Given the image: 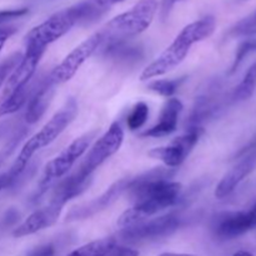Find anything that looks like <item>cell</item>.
<instances>
[{"instance_id":"obj_10","label":"cell","mask_w":256,"mask_h":256,"mask_svg":"<svg viewBox=\"0 0 256 256\" xmlns=\"http://www.w3.org/2000/svg\"><path fill=\"white\" fill-rule=\"evenodd\" d=\"M256 228V204L249 210L222 212L214 220L212 232L222 240H232Z\"/></svg>"},{"instance_id":"obj_7","label":"cell","mask_w":256,"mask_h":256,"mask_svg":"<svg viewBox=\"0 0 256 256\" xmlns=\"http://www.w3.org/2000/svg\"><path fill=\"white\" fill-rule=\"evenodd\" d=\"M192 45L194 44L190 42L189 38L184 32H180L174 39V42L154 62H150L142 70V75H140V80L145 82V80L152 79V78L162 76V75H165L172 72V70H174L175 68H178L184 62Z\"/></svg>"},{"instance_id":"obj_16","label":"cell","mask_w":256,"mask_h":256,"mask_svg":"<svg viewBox=\"0 0 256 256\" xmlns=\"http://www.w3.org/2000/svg\"><path fill=\"white\" fill-rule=\"evenodd\" d=\"M68 256H139V252L132 248L119 245L115 239L106 238L82 245Z\"/></svg>"},{"instance_id":"obj_17","label":"cell","mask_w":256,"mask_h":256,"mask_svg":"<svg viewBox=\"0 0 256 256\" xmlns=\"http://www.w3.org/2000/svg\"><path fill=\"white\" fill-rule=\"evenodd\" d=\"M238 164L232 168L230 172H228L224 175L220 182L218 184L216 190H215V196L218 199H224L229 196L232 192L238 188V185L242 182L246 176H249L256 168L255 160L250 158H240L238 159Z\"/></svg>"},{"instance_id":"obj_35","label":"cell","mask_w":256,"mask_h":256,"mask_svg":"<svg viewBox=\"0 0 256 256\" xmlns=\"http://www.w3.org/2000/svg\"><path fill=\"white\" fill-rule=\"evenodd\" d=\"M160 256H195V255H190V254H175V252H164Z\"/></svg>"},{"instance_id":"obj_27","label":"cell","mask_w":256,"mask_h":256,"mask_svg":"<svg viewBox=\"0 0 256 256\" xmlns=\"http://www.w3.org/2000/svg\"><path fill=\"white\" fill-rule=\"evenodd\" d=\"M29 10L26 8H22V9H12V10H2L0 12V24H8V22H12L15 19L24 16L28 14Z\"/></svg>"},{"instance_id":"obj_13","label":"cell","mask_w":256,"mask_h":256,"mask_svg":"<svg viewBox=\"0 0 256 256\" xmlns=\"http://www.w3.org/2000/svg\"><path fill=\"white\" fill-rule=\"evenodd\" d=\"M62 208V205L50 202L48 206L35 210L12 232V236L24 238L52 226L59 219Z\"/></svg>"},{"instance_id":"obj_2","label":"cell","mask_w":256,"mask_h":256,"mask_svg":"<svg viewBox=\"0 0 256 256\" xmlns=\"http://www.w3.org/2000/svg\"><path fill=\"white\" fill-rule=\"evenodd\" d=\"M78 114V102L74 98L66 100L62 109L55 112L49 122L36 132L32 135L29 140L24 144L19 152V156L15 162L22 166L26 168L28 162L32 159V155L39 150L44 149L45 146L52 144L54 140L58 139L60 134L72 124Z\"/></svg>"},{"instance_id":"obj_20","label":"cell","mask_w":256,"mask_h":256,"mask_svg":"<svg viewBox=\"0 0 256 256\" xmlns=\"http://www.w3.org/2000/svg\"><path fill=\"white\" fill-rule=\"evenodd\" d=\"M34 86L35 82L32 84L28 82L26 85L12 92L9 96L4 98V102L0 104V118L14 114V112H19L22 106H26Z\"/></svg>"},{"instance_id":"obj_15","label":"cell","mask_w":256,"mask_h":256,"mask_svg":"<svg viewBox=\"0 0 256 256\" xmlns=\"http://www.w3.org/2000/svg\"><path fill=\"white\" fill-rule=\"evenodd\" d=\"M182 109H184V106H182V102L179 99H176V98L168 99L164 106H162L156 124L150 128V129L145 130L142 136L162 138L176 132L178 122H179V118L182 115Z\"/></svg>"},{"instance_id":"obj_12","label":"cell","mask_w":256,"mask_h":256,"mask_svg":"<svg viewBox=\"0 0 256 256\" xmlns=\"http://www.w3.org/2000/svg\"><path fill=\"white\" fill-rule=\"evenodd\" d=\"M45 50L46 49H39V48L32 46L26 48L22 60L15 66V69L12 70V72L8 78L6 82H5L4 98L9 96L12 92L26 85L32 80Z\"/></svg>"},{"instance_id":"obj_36","label":"cell","mask_w":256,"mask_h":256,"mask_svg":"<svg viewBox=\"0 0 256 256\" xmlns=\"http://www.w3.org/2000/svg\"><path fill=\"white\" fill-rule=\"evenodd\" d=\"M234 256H252V254L249 252H245V250H242V252H238Z\"/></svg>"},{"instance_id":"obj_8","label":"cell","mask_w":256,"mask_h":256,"mask_svg":"<svg viewBox=\"0 0 256 256\" xmlns=\"http://www.w3.org/2000/svg\"><path fill=\"white\" fill-rule=\"evenodd\" d=\"M102 39L100 32H95L92 36L85 39L84 42H80L72 52H70L64 58L62 62L50 72L49 78L52 84H62L66 82L76 74L78 70L80 69L82 64L96 52L102 45Z\"/></svg>"},{"instance_id":"obj_11","label":"cell","mask_w":256,"mask_h":256,"mask_svg":"<svg viewBox=\"0 0 256 256\" xmlns=\"http://www.w3.org/2000/svg\"><path fill=\"white\" fill-rule=\"evenodd\" d=\"M129 180L122 179L119 182H114L110 185L109 189L105 192H102L100 196L95 198L92 202H84V204L76 205L72 208L66 215L68 222H76V220H84L89 219V218L94 216L98 212H104L105 209L114 204L125 192H126V186Z\"/></svg>"},{"instance_id":"obj_3","label":"cell","mask_w":256,"mask_h":256,"mask_svg":"<svg viewBox=\"0 0 256 256\" xmlns=\"http://www.w3.org/2000/svg\"><path fill=\"white\" fill-rule=\"evenodd\" d=\"M124 142V130L118 122H112L109 129L96 140L76 172L72 175L76 182H92V174L104 164L115 152H119Z\"/></svg>"},{"instance_id":"obj_14","label":"cell","mask_w":256,"mask_h":256,"mask_svg":"<svg viewBox=\"0 0 256 256\" xmlns=\"http://www.w3.org/2000/svg\"><path fill=\"white\" fill-rule=\"evenodd\" d=\"M54 95V84L49 76L42 78L35 82L34 90L26 104L25 120L28 124H35L45 114Z\"/></svg>"},{"instance_id":"obj_19","label":"cell","mask_w":256,"mask_h":256,"mask_svg":"<svg viewBox=\"0 0 256 256\" xmlns=\"http://www.w3.org/2000/svg\"><path fill=\"white\" fill-rule=\"evenodd\" d=\"M219 110L218 99L214 94H205L198 98L192 115L189 118V128L202 126L204 122L214 116Z\"/></svg>"},{"instance_id":"obj_6","label":"cell","mask_w":256,"mask_h":256,"mask_svg":"<svg viewBox=\"0 0 256 256\" xmlns=\"http://www.w3.org/2000/svg\"><path fill=\"white\" fill-rule=\"evenodd\" d=\"M180 225H182V218L172 212L152 220H145L132 226L122 228V232H119V236L125 242H130L155 240L172 234L179 229Z\"/></svg>"},{"instance_id":"obj_4","label":"cell","mask_w":256,"mask_h":256,"mask_svg":"<svg viewBox=\"0 0 256 256\" xmlns=\"http://www.w3.org/2000/svg\"><path fill=\"white\" fill-rule=\"evenodd\" d=\"M96 130L86 132V134L82 135V136L76 138L74 142L70 145H68L58 156H55L52 162H49L45 166L42 176L39 182V192H38V196L44 194L55 182L62 179V176L70 172L78 159L84 155L86 152L88 148L90 146L92 140L95 139L96 135Z\"/></svg>"},{"instance_id":"obj_34","label":"cell","mask_w":256,"mask_h":256,"mask_svg":"<svg viewBox=\"0 0 256 256\" xmlns=\"http://www.w3.org/2000/svg\"><path fill=\"white\" fill-rule=\"evenodd\" d=\"M10 128V122H0V138L4 136L5 134L8 132Z\"/></svg>"},{"instance_id":"obj_28","label":"cell","mask_w":256,"mask_h":256,"mask_svg":"<svg viewBox=\"0 0 256 256\" xmlns=\"http://www.w3.org/2000/svg\"><path fill=\"white\" fill-rule=\"evenodd\" d=\"M16 32V26L12 24H0V52L4 48L5 42L9 40V38Z\"/></svg>"},{"instance_id":"obj_22","label":"cell","mask_w":256,"mask_h":256,"mask_svg":"<svg viewBox=\"0 0 256 256\" xmlns=\"http://www.w3.org/2000/svg\"><path fill=\"white\" fill-rule=\"evenodd\" d=\"M184 78L179 79H160L148 84V89L164 98H172L184 82Z\"/></svg>"},{"instance_id":"obj_24","label":"cell","mask_w":256,"mask_h":256,"mask_svg":"<svg viewBox=\"0 0 256 256\" xmlns=\"http://www.w3.org/2000/svg\"><path fill=\"white\" fill-rule=\"evenodd\" d=\"M252 52H256V38L244 40V42L239 45V48H238L236 50V54H235L234 62H232V69H230V74L236 72L238 68H239L240 65H242V62L245 60V58H246L248 55L252 54Z\"/></svg>"},{"instance_id":"obj_1","label":"cell","mask_w":256,"mask_h":256,"mask_svg":"<svg viewBox=\"0 0 256 256\" xmlns=\"http://www.w3.org/2000/svg\"><path fill=\"white\" fill-rule=\"evenodd\" d=\"M158 10V0H139L128 12L112 18L102 30V45L126 42L148 29ZM100 45V46H102Z\"/></svg>"},{"instance_id":"obj_18","label":"cell","mask_w":256,"mask_h":256,"mask_svg":"<svg viewBox=\"0 0 256 256\" xmlns=\"http://www.w3.org/2000/svg\"><path fill=\"white\" fill-rule=\"evenodd\" d=\"M102 54L119 64L129 65L142 59L144 52L138 45H132L126 42H110V44L102 45Z\"/></svg>"},{"instance_id":"obj_30","label":"cell","mask_w":256,"mask_h":256,"mask_svg":"<svg viewBox=\"0 0 256 256\" xmlns=\"http://www.w3.org/2000/svg\"><path fill=\"white\" fill-rule=\"evenodd\" d=\"M18 180H19V178H18L16 175H15L14 172L9 169L6 172H4V174L0 175V192L4 189H6V188L12 186V185H14Z\"/></svg>"},{"instance_id":"obj_32","label":"cell","mask_w":256,"mask_h":256,"mask_svg":"<svg viewBox=\"0 0 256 256\" xmlns=\"http://www.w3.org/2000/svg\"><path fill=\"white\" fill-rule=\"evenodd\" d=\"M179 2H182V0H162V4H160V18H162V20L168 19L172 8Z\"/></svg>"},{"instance_id":"obj_31","label":"cell","mask_w":256,"mask_h":256,"mask_svg":"<svg viewBox=\"0 0 256 256\" xmlns=\"http://www.w3.org/2000/svg\"><path fill=\"white\" fill-rule=\"evenodd\" d=\"M55 255V246L52 244L40 245L35 248L28 254V256H54Z\"/></svg>"},{"instance_id":"obj_5","label":"cell","mask_w":256,"mask_h":256,"mask_svg":"<svg viewBox=\"0 0 256 256\" xmlns=\"http://www.w3.org/2000/svg\"><path fill=\"white\" fill-rule=\"evenodd\" d=\"M78 24L76 15L72 8L55 12L38 26L32 28L25 36V45L39 49H46L48 45L56 42Z\"/></svg>"},{"instance_id":"obj_29","label":"cell","mask_w":256,"mask_h":256,"mask_svg":"<svg viewBox=\"0 0 256 256\" xmlns=\"http://www.w3.org/2000/svg\"><path fill=\"white\" fill-rule=\"evenodd\" d=\"M244 156L250 158V159L255 160L256 162V136L249 142V144L246 145V146L242 148V149L240 150L239 152H236V155H235L236 160L240 159V158H244Z\"/></svg>"},{"instance_id":"obj_21","label":"cell","mask_w":256,"mask_h":256,"mask_svg":"<svg viewBox=\"0 0 256 256\" xmlns=\"http://www.w3.org/2000/svg\"><path fill=\"white\" fill-rule=\"evenodd\" d=\"M256 89V62L248 69L244 79L239 82L232 94V100L235 102L250 99Z\"/></svg>"},{"instance_id":"obj_9","label":"cell","mask_w":256,"mask_h":256,"mask_svg":"<svg viewBox=\"0 0 256 256\" xmlns=\"http://www.w3.org/2000/svg\"><path fill=\"white\" fill-rule=\"evenodd\" d=\"M204 129L202 126L189 128L185 134L175 138L166 146L154 148L149 152V156L160 160L166 165V168H178L189 156L195 145L202 138Z\"/></svg>"},{"instance_id":"obj_26","label":"cell","mask_w":256,"mask_h":256,"mask_svg":"<svg viewBox=\"0 0 256 256\" xmlns=\"http://www.w3.org/2000/svg\"><path fill=\"white\" fill-rule=\"evenodd\" d=\"M22 58V52H14V54H12L10 56H8L4 62H0V88H2V84L6 82L8 78H9L10 74L12 72V70H14L15 66L19 64Z\"/></svg>"},{"instance_id":"obj_33","label":"cell","mask_w":256,"mask_h":256,"mask_svg":"<svg viewBox=\"0 0 256 256\" xmlns=\"http://www.w3.org/2000/svg\"><path fill=\"white\" fill-rule=\"evenodd\" d=\"M92 2H94L95 5H98L100 9L104 10V12H106L112 5L116 4V2H124V0H92Z\"/></svg>"},{"instance_id":"obj_25","label":"cell","mask_w":256,"mask_h":256,"mask_svg":"<svg viewBox=\"0 0 256 256\" xmlns=\"http://www.w3.org/2000/svg\"><path fill=\"white\" fill-rule=\"evenodd\" d=\"M230 34L232 36H250L256 34V10L249 16L240 20L232 29Z\"/></svg>"},{"instance_id":"obj_23","label":"cell","mask_w":256,"mask_h":256,"mask_svg":"<svg viewBox=\"0 0 256 256\" xmlns=\"http://www.w3.org/2000/svg\"><path fill=\"white\" fill-rule=\"evenodd\" d=\"M148 118H149V106H148L146 102H136V104L132 106V112H129V115H128L126 118L128 128H129L132 132H135V130L144 126Z\"/></svg>"}]
</instances>
